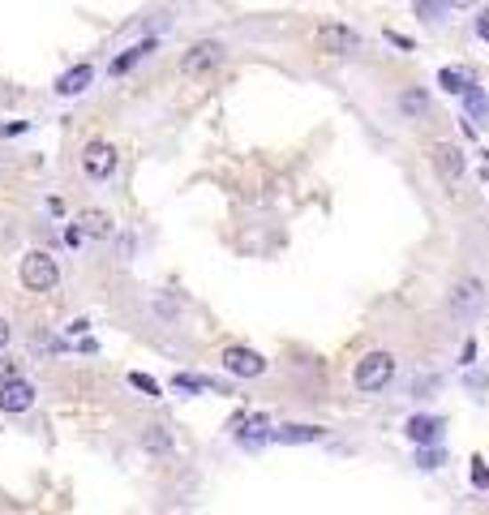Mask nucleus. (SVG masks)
Segmentation results:
<instances>
[{
	"mask_svg": "<svg viewBox=\"0 0 489 515\" xmlns=\"http://www.w3.org/2000/svg\"><path fill=\"white\" fill-rule=\"evenodd\" d=\"M395 382V357L387 352V348H373V352H365L361 361H357V369H352V387L361 395H378L387 391Z\"/></svg>",
	"mask_w": 489,
	"mask_h": 515,
	"instance_id": "nucleus-1",
	"label": "nucleus"
},
{
	"mask_svg": "<svg viewBox=\"0 0 489 515\" xmlns=\"http://www.w3.org/2000/svg\"><path fill=\"white\" fill-rule=\"evenodd\" d=\"M18 279H22L26 293H52L60 284V262L52 258L48 249H30L18 262Z\"/></svg>",
	"mask_w": 489,
	"mask_h": 515,
	"instance_id": "nucleus-2",
	"label": "nucleus"
},
{
	"mask_svg": "<svg viewBox=\"0 0 489 515\" xmlns=\"http://www.w3.org/2000/svg\"><path fill=\"white\" fill-rule=\"evenodd\" d=\"M446 310L455 314L460 322H472L481 310H485V284L477 275H460L451 284V296H446Z\"/></svg>",
	"mask_w": 489,
	"mask_h": 515,
	"instance_id": "nucleus-3",
	"label": "nucleus"
},
{
	"mask_svg": "<svg viewBox=\"0 0 489 515\" xmlns=\"http://www.w3.org/2000/svg\"><path fill=\"white\" fill-rule=\"evenodd\" d=\"M223 56H228V48H223L220 39H197V44H189L185 56H180V74H185V77L215 74V69L223 65Z\"/></svg>",
	"mask_w": 489,
	"mask_h": 515,
	"instance_id": "nucleus-4",
	"label": "nucleus"
},
{
	"mask_svg": "<svg viewBox=\"0 0 489 515\" xmlns=\"http://www.w3.org/2000/svg\"><path fill=\"white\" fill-rule=\"evenodd\" d=\"M314 44L322 56H352V52H361V35L343 22H322L314 30Z\"/></svg>",
	"mask_w": 489,
	"mask_h": 515,
	"instance_id": "nucleus-5",
	"label": "nucleus"
},
{
	"mask_svg": "<svg viewBox=\"0 0 489 515\" xmlns=\"http://www.w3.org/2000/svg\"><path fill=\"white\" fill-rule=\"evenodd\" d=\"M220 366L232 374V378H262L267 374V357L258 348H244V343H228L220 352Z\"/></svg>",
	"mask_w": 489,
	"mask_h": 515,
	"instance_id": "nucleus-6",
	"label": "nucleus"
},
{
	"mask_svg": "<svg viewBox=\"0 0 489 515\" xmlns=\"http://www.w3.org/2000/svg\"><path fill=\"white\" fill-rule=\"evenodd\" d=\"M35 404H39V391H35V382H26L22 374L9 378V382H0V413L4 417H22Z\"/></svg>",
	"mask_w": 489,
	"mask_h": 515,
	"instance_id": "nucleus-7",
	"label": "nucleus"
},
{
	"mask_svg": "<svg viewBox=\"0 0 489 515\" xmlns=\"http://www.w3.org/2000/svg\"><path fill=\"white\" fill-rule=\"evenodd\" d=\"M116 147L112 142H103V138H95V142H86L82 147V172L91 176V181H108L112 172H116Z\"/></svg>",
	"mask_w": 489,
	"mask_h": 515,
	"instance_id": "nucleus-8",
	"label": "nucleus"
},
{
	"mask_svg": "<svg viewBox=\"0 0 489 515\" xmlns=\"http://www.w3.org/2000/svg\"><path fill=\"white\" fill-rule=\"evenodd\" d=\"M429 164H434V172H438L442 181H464L468 155L455 147V142H434V147H429Z\"/></svg>",
	"mask_w": 489,
	"mask_h": 515,
	"instance_id": "nucleus-9",
	"label": "nucleus"
},
{
	"mask_svg": "<svg viewBox=\"0 0 489 515\" xmlns=\"http://www.w3.org/2000/svg\"><path fill=\"white\" fill-rule=\"evenodd\" d=\"M155 48H159V39H155V35H150V39H138V44H129L121 56H112V65H108V77L133 74V69H138L147 56H155Z\"/></svg>",
	"mask_w": 489,
	"mask_h": 515,
	"instance_id": "nucleus-10",
	"label": "nucleus"
},
{
	"mask_svg": "<svg viewBox=\"0 0 489 515\" xmlns=\"http://www.w3.org/2000/svg\"><path fill=\"white\" fill-rule=\"evenodd\" d=\"M91 82H95V65L91 60H82V65H74V69H65V74L56 77V95L60 99H77V95H86L91 91Z\"/></svg>",
	"mask_w": 489,
	"mask_h": 515,
	"instance_id": "nucleus-11",
	"label": "nucleus"
},
{
	"mask_svg": "<svg viewBox=\"0 0 489 515\" xmlns=\"http://www.w3.org/2000/svg\"><path fill=\"white\" fill-rule=\"evenodd\" d=\"M77 228H82L86 241H112V237H116V220H112L108 211H99V206H86V211L77 215Z\"/></svg>",
	"mask_w": 489,
	"mask_h": 515,
	"instance_id": "nucleus-12",
	"label": "nucleus"
},
{
	"mask_svg": "<svg viewBox=\"0 0 489 515\" xmlns=\"http://www.w3.org/2000/svg\"><path fill=\"white\" fill-rule=\"evenodd\" d=\"M270 439L284 442V447H305V442H322L326 430L322 425H305V421H288V425H275Z\"/></svg>",
	"mask_w": 489,
	"mask_h": 515,
	"instance_id": "nucleus-13",
	"label": "nucleus"
},
{
	"mask_svg": "<svg viewBox=\"0 0 489 515\" xmlns=\"http://www.w3.org/2000/svg\"><path fill=\"white\" fill-rule=\"evenodd\" d=\"M404 434L416 442V447H434L442 434V417H413L404 425Z\"/></svg>",
	"mask_w": 489,
	"mask_h": 515,
	"instance_id": "nucleus-14",
	"label": "nucleus"
},
{
	"mask_svg": "<svg viewBox=\"0 0 489 515\" xmlns=\"http://www.w3.org/2000/svg\"><path fill=\"white\" fill-rule=\"evenodd\" d=\"M399 112H404V121H421V117L429 112V91H425V86H408V91L399 95Z\"/></svg>",
	"mask_w": 489,
	"mask_h": 515,
	"instance_id": "nucleus-15",
	"label": "nucleus"
},
{
	"mask_svg": "<svg viewBox=\"0 0 489 515\" xmlns=\"http://www.w3.org/2000/svg\"><path fill=\"white\" fill-rule=\"evenodd\" d=\"M142 451H150V455H172V434H168V425H147L142 430Z\"/></svg>",
	"mask_w": 489,
	"mask_h": 515,
	"instance_id": "nucleus-16",
	"label": "nucleus"
},
{
	"mask_svg": "<svg viewBox=\"0 0 489 515\" xmlns=\"http://www.w3.org/2000/svg\"><path fill=\"white\" fill-rule=\"evenodd\" d=\"M464 103H468V117H472V121H481V125L489 121V103H485V95H481V86H472V82H468Z\"/></svg>",
	"mask_w": 489,
	"mask_h": 515,
	"instance_id": "nucleus-17",
	"label": "nucleus"
},
{
	"mask_svg": "<svg viewBox=\"0 0 489 515\" xmlns=\"http://www.w3.org/2000/svg\"><path fill=\"white\" fill-rule=\"evenodd\" d=\"M262 439H270V421L267 417H249L244 421V430H241V442L244 447H258Z\"/></svg>",
	"mask_w": 489,
	"mask_h": 515,
	"instance_id": "nucleus-18",
	"label": "nucleus"
},
{
	"mask_svg": "<svg viewBox=\"0 0 489 515\" xmlns=\"http://www.w3.org/2000/svg\"><path fill=\"white\" fill-rule=\"evenodd\" d=\"M129 387H133V391H142V395H150V399H159V395H164V387H159L150 374H142V369H133V374H129Z\"/></svg>",
	"mask_w": 489,
	"mask_h": 515,
	"instance_id": "nucleus-19",
	"label": "nucleus"
},
{
	"mask_svg": "<svg viewBox=\"0 0 489 515\" xmlns=\"http://www.w3.org/2000/svg\"><path fill=\"white\" fill-rule=\"evenodd\" d=\"M413 9H416V18H421V22H438V13L442 9H446V4H442V0H413Z\"/></svg>",
	"mask_w": 489,
	"mask_h": 515,
	"instance_id": "nucleus-20",
	"label": "nucleus"
},
{
	"mask_svg": "<svg viewBox=\"0 0 489 515\" xmlns=\"http://www.w3.org/2000/svg\"><path fill=\"white\" fill-rule=\"evenodd\" d=\"M438 82H442V91H451V95H464V91H468V82H464L460 69H442Z\"/></svg>",
	"mask_w": 489,
	"mask_h": 515,
	"instance_id": "nucleus-21",
	"label": "nucleus"
},
{
	"mask_svg": "<svg viewBox=\"0 0 489 515\" xmlns=\"http://www.w3.org/2000/svg\"><path fill=\"white\" fill-rule=\"evenodd\" d=\"M442 460H446V455H442V447H421V451H416V464L425 468V472L442 468Z\"/></svg>",
	"mask_w": 489,
	"mask_h": 515,
	"instance_id": "nucleus-22",
	"label": "nucleus"
},
{
	"mask_svg": "<svg viewBox=\"0 0 489 515\" xmlns=\"http://www.w3.org/2000/svg\"><path fill=\"white\" fill-rule=\"evenodd\" d=\"M172 387H176V391H206L211 382H206V378H194V374H176Z\"/></svg>",
	"mask_w": 489,
	"mask_h": 515,
	"instance_id": "nucleus-23",
	"label": "nucleus"
},
{
	"mask_svg": "<svg viewBox=\"0 0 489 515\" xmlns=\"http://www.w3.org/2000/svg\"><path fill=\"white\" fill-rule=\"evenodd\" d=\"M472 486L489 490V468H485V460H472Z\"/></svg>",
	"mask_w": 489,
	"mask_h": 515,
	"instance_id": "nucleus-24",
	"label": "nucleus"
},
{
	"mask_svg": "<svg viewBox=\"0 0 489 515\" xmlns=\"http://www.w3.org/2000/svg\"><path fill=\"white\" fill-rule=\"evenodd\" d=\"M18 374H22V366H18V361L0 357V382H9V378H18Z\"/></svg>",
	"mask_w": 489,
	"mask_h": 515,
	"instance_id": "nucleus-25",
	"label": "nucleus"
},
{
	"mask_svg": "<svg viewBox=\"0 0 489 515\" xmlns=\"http://www.w3.org/2000/svg\"><path fill=\"white\" fill-rule=\"evenodd\" d=\"M82 241H86V237H82V228H77V223H69V228H65V245H69V249H77V245H82Z\"/></svg>",
	"mask_w": 489,
	"mask_h": 515,
	"instance_id": "nucleus-26",
	"label": "nucleus"
},
{
	"mask_svg": "<svg viewBox=\"0 0 489 515\" xmlns=\"http://www.w3.org/2000/svg\"><path fill=\"white\" fill-rule=\"evenodd\" d=\"M30 125L26 121H13V125H0V138H18V133H26Z\"/></svg>",
	"mask_w": 489,
	"mask_h": 515,
	"instance_id": "nucleus-27",
	"label": "nucleus"
},
{
	"mask_svg": "<svg viewBox=\"0 0 489 515\" xmlns=\"http://www.w3.org/2000/svg\"><path fill=\"white\" fill-rule=\"evenodd\" d=\"M477 35H481V39L489 44V4L481 9V18H477Z\"/></svg>",
	"mask_w": 489,
	"mask_h": 515,
	"instance_id": "nucleus-28",
	"label": "nucleus"
},
{
	"mask_svg": "<svg viewBox=\"0 0 489 515\" xmlns=\"http://www.w3.org/2000/svg\"><path fill=\"white\" fill-rule=\"evenodd\" d=\"M9 340H13V326H9V318H0V352L9 348Z\"/></svg>",
	"mask_w": 489,
	"mask_h": 515,
	"instance_id": "nucleus-29",
	"label": "nucleus"
},
{
	"mask_svg": "<svg viewBox=\"0 0 489 515\" xmlns=\"http://www.w3.org/2000/svg\"><path fill=\"white\" fill-rule=\"evenodd\" d=\"M387 39H391L395 48H404V52L413 48V39H404V35H399V30H387Z\"/></svg>",
	"mask_w": 489,
	"mask_h": 515,
	"instance_id": "nucleus-30",
	"label": "nucleus"
},
{
	"mask_svg": "<svg viewBox=\"0 0 489 515\" xmlns=\"http://www.w3.org/2000/svg\"><path fill=\"white\" fill-rule=\"evenodd\" d=\"M65 331H69V335H82V331H86V318H74L69 326H65Z\"/></svg>",
	"mask_w": 489,
	"mask_h": 515,
	"instance_id": "nucleus-31",
	"label": "nucleus"
},
{
	"mask_svg": "<svg viewBox=\"0 0 489 515\" xmlns=\"http://www.w3.org/2000/svg\"><path fill=\"white\" fill-rule=\"evenodd\" d=\"M442 4H446V9H472L477 0H442Z\"/></svg>",
	"mask_w": 489,
	"mask_h": 515,
	"instance_id": "nucleus-32",
	"label": "nucleus"
}]
</instances>
